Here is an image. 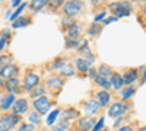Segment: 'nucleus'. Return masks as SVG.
<instances>
[{"mask_svg": "<svg viewBox=\"0 0 146 131\" xmlns=\"http://www.w3.org/2000/svg\"><path fill=\"white\" fill-rule=\"evenodd\" d=\"M5 44H6V38H2V39H0V51L3 50V47H5Z\"/></svg>", "mask_w": 146, "mask_h": 131, "instance_id": "e433bc0d", "label": "nucleus"}, {"mask_svg": "<svg viewBox=\"0 0 146 131\" xmlns=\"http://www.w3.org/2000/svg\"><path fill=\"white\" fill-rule=\"evenodd\" d=\"M95 124H96V122H95V120H94L92 117H85V118H80L79 128H80L82 131H89V130L94 128Z\"/></svg>", "mask_w": 146, "mask_h": 131, "instance_id": "0eeeda50", "label": "nucleus"}, {"mask_svg": "<svg viewBox=\"0 0 146 131\" xmlns=\"http://www.w3.org/2000/svg\"><path fill=\"white\" fill-rule=\"evenodd\" d=\"M42 95H44V89H42V88H40V86L34 88V89H32V92H31V96H32V98H36V99L41 98Z\"/></svg>", "mask_w": 146, "mask_h": 131, "instance_id": "4be33fe9", "label": "nucleus"}, {"mask_svg": "<svg viewBox=\"0 0 146 131\" xmlns=\"http://www.w3.org/2000/svg\"><path fill=\"white\" fill-rule=\"evenodd\" d=\"M62 73H63L64 76H72L73 73H75V70H73V67L67 66V67H63V71H62Z\"/></svg>", "mask_w": 146, "mask_h": 131, "instance_id": "7c9ffc66", "label": "nucleus"}, {"mask_svg": "<svg viewBox=\"0 0 146 131\" xmlns=\"http://www.w3.org/2000/svg\"><path fill=\"white\" fill-rule=\"evenodd\" d=\"M34 108L36 109V112L38 114H47V111L50 109V101H48L47 98H44V96H41V98H38V99H35V102H34Z\"/></svg>", "mask_w": 146, "mask_h": 131, "instance_id": "20e7f679", "label": "nucleus"}, {"mask_svg": "<svg viewBox=\"0 0 146 131\" xmlns=\"http://www.w3.org/2000/svg\"><path fill=\"white\" fill-rule=\"evenodd\" d=\"M82 9V3L79 0H70V2L64 3L63 6V10H64V15L67 16H76Z\"/></svg>", "mask_w": 146, "mask_h": 131, "instance_id": "7ed1b4c3", "label": "nucleus"}, {"mask_svg": "<svg viewBox=\"0 0 146 131\" xmlns=\"http://www.w3.org/2000/svg\"><path fill=\"white\" fill-rule=\"evenodd\" d=\"M95 82L98 83V85H101L102 88H105V89H108L110 86H111V82H108L107 77H102V76H96Z\"/></svg>", "mask_w": 146, "mask_h": 131, "instance_id": "aec40b11", "label": "nucleus"}, {"mask_svg": "<svg viewBox=\"0 0 146 131\" xmlns=\"http://www.w3.org/2000/svg\"><path fill=\"white\" fill-rule=\"evenodd\" d=\"M124 112H126V105H123V103H114V105H111V108L108 109V115L113 117V118L123 117Z\"/></svg>", "mask_w": 146, "mask_h": 131, "instance_id": "39448f33", "label": "nucleus"}, {"mask_svg": "<svg viewBox=\"0 0 146 131\" xmlns=\"http://www.w3.org/2000/svg\"><path fill=\"white\" fill-rule=\"evenodd\" d=\"M79 26L78 25H73L69 28V39H76L79 37Z\"/></svg>", "mask_w": 146, "mask_h": 131, "instance_id": "a211bd4d", "label": "nucleus"}, {"mask_svg": "<svg viewBox=\"0 0 146 131\" xmlns=\"http://www.w3.org/2000/svg\"><path fill=\"white\" fill-rule=\"evenodd\" d=\"M100 103L98 102H94V101H91V102H88V105H86V112H89V114H94L96 109L100 108Z\"/></svg>", "mask_w": 146, "mask_h": 131, "instance_id": "412c9836", "label": "nucleus"}, {"mask_svg": "<svg viewBox=\"0 0 146 131\" xmlns=\"http://www.w3.org/2000/svg\"><path fill=\"white\" fill-rule=\"evenodd\" d=\"M123 77H121L118 73H114L113 76H111V85H113V88L114 89H120L121 86H123Z\"/></svg>", "mask_w": 146, "mask_h": 131, "instance_id": "4468645a", "label": "nucleus"}, {"mask_svg": "<svg viewBox=\"0 0 146 131\" xmlns=\"http://www.w3.org/2000/svg\"><path fill=\"white\" fill-rule=\"evenodd\" d=\"M140 2H146V0H140Z\"/></svg>", "mask_w": 146, "mask_h": 131, "instance_id": "c03bdc74", "label": "nucleus"}, {"mask_svg": "<svg viewBox=\"0 0 146 131\" xmlns=\"http://www.w3.org/2000/svg\"><path fill=\"white\" fill-rule=\"evenodd\" d=\"M62 85H63V82L60 79H57V77H51L50 80H48V86L53 88V89H60Z\"/></svg>", "mask_w": 146, "mask_h": 131, "instance_id": "6ab92c4d", "label": "nucleus"}, {"mask_svg": "<svg viewBox=\"0 0 146 131\" xmlns=\"http://www.w3.org/2000/svg\"><path fill=\"white\" fill-rule=\"evenodd\" d=\"M29 121L34 122V124H38V122H40V117H38V114L31 112V114H29Z\"/></svg>", "mask_w": 146, "mask_h": 131, "instance_id": "c756f323", "label": "nucleus"}, {"mask_svg": "<svg viewBox=\"0 0 146 131\" xmlns=\"http://www.w3.org/2000/svg\"><path fill=\"white\" fill-rule=\"evenodd\" d=\"M118 131H133V130H131V127H121Z\"/></svg>", "mask_w": 146, "mask_h": 131, "instance_id": "ea45409f", "label": "nucleus"}, {"mask_svg": "<svg viewBox=\"0 0 146 131\" xmlns=\"http://www.w3.org/2000/svg\"><path fill=\"white\" fill-rule=\"evenodd\" d=\"M48 5V0H32V3H31V9L32 10H41L44 6Z\"/></svg>", "mask_w": 146, "mask_h": 131, "instance_id": "dca6fc26", "label": "nucleus"}, {"mask_svg": "<svg viewBox=\"0 0 146 131\" xmlns=\"http://www.w3.org/2000/svg\"><path fill=\"white\" fill-rule=\"evenodd\" d=\"M19 131H35V128H34L32 124H23V125L19 128Z\"/></svg>", "mask_w": 146, "mask_h": 131, "instance_id": "2f4dec72", "label": "nucleus"}, {"mask_svg": "<svg viewBox=\"0 0 146 131\" xmlns=\"http://www.w3.org/2000/svg\"><path fill=\"white\" fill-rule=\"evenodd\" d=\"M98 71H100V76H102V77H108V76H113V74H111V70H110V68H108L107 66H101Z\"/></svg>", "mask_w": 146, "mask_h": 131, "instance_id": "b1692460", "label": "nucleus"}, {"mask_svg": "<svg viewBox=\"0 0 146 131\" xmlns=\"http://www.w3.org/2000/svg\"><path fill=\"white\" fill-rule=\"evenodd\" d=\"M22 2V0H12V6H13V7H16L19 3Z\"/></svg>", "mask_w": 146, "mask_h": 131, "instance_id": "4c0bfd02", "label": "nucleus"}, {"mask_svg": "<svg viewBox=\"0 0 146 131\" xmlns=\"http://www.w3.org/2000/svg\"><path fill=\"white\" fill-rule=\"evenodd\" d=\"M28 109V102L25 99H19L18 102L13 103V111L15 114H22V112H25Z\"/></svg>", "mask_w": 146, "mask_h": 131, "instance_id": "1a4fd4ad", "label": "nucleus"}, {"mask_svg": "<svg viewBox=\"0 0 146 131\" xmlns=\"http://www.w3.org/2000/svg\"><path fill=\"white\" fill-rule=\"evenodd\" d=\"M23 9H25V5H22L21 7H18V10H16L15 13L10 16V19H12V20H16V19H18V16H19V15L22 13V10H23Z\"/></svg>", "mask_w": 146, "mask_h": 131, "instance_id": "c85d7f7f", "label": "nucleus"}, {"mask_svg": "<svg viewBox=\"0 0 146 131\" xmlns=\"http://www.w3.org/2000/svg\"><path fill=\"white\" fill-rule=\"evenodd\" d=\"M110 10H113L115 13V18H120V16H127L131 10V6L129 2H121V3H113L110 6Z\"/></svg>", "mask_w": 146, "mask_h": 131, "instance_id": "f257e3e1", "label": "nucleus"}, {"mask_svg": "<svg viewBox=\"0 0 146 131\" xmlns=\"http://www.w3.org/2000/svg\"><path fill=\"white\" fill-rule=\"evenodd\" d=\"M145 79H146V70H145Z\"/></svg>", "mask_w": 146, "mask_h": 131, "instance_id": "37998d69", "label": "nucleus"}, {"mask_svg": "<svg viewBox=\"0 0 146 131\" xmlns=\"http://www.w3.org/2000/svg\"><path fill=\"white\" fill-rule=\"evenodd\" d=\"M29 23V18H18L16 20H13V28H22L27 26Z\"/></svg>", "mask_w": 146, "mask_h": 131, "instance_id": "f3484780", "label": "nucleus"}, {"mask_svg": "<svg viewBox=\"0 0 146 131\" xmlns=\"http://www.w3.org/2000/svg\"><path fill=\"white\" fill-rule=\"evenodd\" d=\"M64 63H66V60H64V58H58L57 61H54V64H53V68H63V67H64Z\"/></svg>", "mask_w": 146, "mask_h": 131, "instance_id": "cd10ccee", "label": "nucleus"}, {"mask_svg": "<svg viewBox=\"0 0 146 131\" xmlns=\"http://www.w3.org/2000/svg\"><path fill=\"white\" fill-rule=\"evenodd\" d=\"M104 127V118H101V120L98 121V122H96L95 125H94V128H92V131H100L101 128Z\"/></svg>", "mask_w": 146, "mask_h": 131, "instance_id": "473e14b6", "label": "nucleus"}, {"mask_svg": "<svg viewBox=\"0 0 146 131\" xmlns=\"http://www.w3.org/2000/svg\"><path fill=\"white\" fill-rule=\"evenodd\" d=\"M66 44H67V45H66L67 48H73V47H76V45H78V41H76V39H69V38H67Z\"/></svg>", "mask_w": 146, "mask_h": 131, "instance_id": "72a5a7b5", "label": "nucleus"}, {"mask_svg": "<svg viewBox=\"0 0 146 131\" xmlns=\"http://www.w3.org/2000/svg\"><path fill=\"white\" fill-rule=\"evenodd\" d=\"M100 32H101V26L98 23H92V26L89 28V34L91 35H98Z\"/></svg>", "mask_w": 146, "mask_h": 131, "instance_id": "bb28decb", "label": "nucleus"}, {"mask_svg": "<svg viewBox=\"0 0 146 131\" xmlns=\"http://www.w3.org/2000/svg\"><path fill=\"white\" fill-rule=\"evenodd\" d=\"M15 103V98H13V93H9L7 96H5L2 99V108L3 109H9L12 105Z\"/></svg>", "mask_w": 146, "mask_h": 131, "instance_id": "ddd939ff", "label": "nucleus"}, {"mask_svg": "<svg viewBox=\"0 0 146 131\" xmlns=\"http://www.w3.org/2000/svg\"><path fill=\"white\" fill-rule=\"evenodd\" d=\"M96 99H98V103H100L101 106H105V105L110 102V93L105 92V90L98 92V93H96Z\"/></svg>", "mask_w": 146, "mask_h": 131, "instance_id": "f8f14e48", "label": "nucleus"}, {"mask_svg": "<svg viewBox=\"0 0 146 131\" xmlns=\"http://www.w3.org/2000/svg\"><path fill=\"white\" fill-rule=\"evenodd\" d=\"M133 93H135V88H127V89H124L123 92H121V96H123V99H127Z\"/></svg>", "mask_w": 146, "mask_h": 131, "instance_id": "a878e982", "label": "nucleus"}, {"mask_svg": "<svg viewBox=\"0 0 146 131\" xmlns=\"http://www.w3.org/2000/svg\"><path fill=\"white\" fill-rule=\"evenodd\" d=\"M115 19H117V18H108V19L104 20V23H111V22H114Z\"/></svg>", "mask_w": 146, "mask_h": 131, "instance_id": "58836bf2", "label": "nucleus"}, {"mask_svg": "<svg viewBox=\"0 0 146 131\" xmlns=\"http://www.w3.org/2000/svg\"><path fill=\"white\" fill-rule=\"evenodd\" d=\"M104 16H105V13H104V12H102V13H100L98 16H95V22H100V20H101Z\"/></svg>", "mask_w": 146, "mask_h": 131, "instance_id": "f704fd0d", "label": "nucleus"}, {"mask_svg": "<svg viewBox=\"0 0 146 131\" xmlns=\"http://www.w3.org/2000/svg\"><path fill=\"white\" fill-rule=\"evenodd\" d=\"M139 131H146V128H140V130H139Z\"/></svg>", "mask_w": 146, "mask_h": 131, "instance_id": "79ce46f5", "label": "nucleus"}, {"mask_svg": "<svg viewBox=\"0 0 146 131\" xmlns=\"http://www.w3.org/2000/svg\"><path fill=\"white\" fill-rule=\"evenodd\" d=\"M16 73H18V67L13 66V64L3 66L2 70H0V76H2V77H9V79H12Z\"/></svg>", "mask_w": 146, "mask_h": 131, "instance_id": "6e6552de", "label": "nucleus"}, {"mask_svg": "<svg viewBox=\"0 0 146 131\" xmlns=\"http://www.w3.org/2000/svg\"><path fill=\"white\" fill-rule=\"evenodd\" d=\"M60 112H58V109H54L50 115H48V118H47V124L48 125H53V122L57 120V115H58Z\"/></svg>", "mask_w": 146, "mask_h": 131, "instance_id": "5701e85b", "label": "nucleus"}, {"mask_svg": "<svg viewBox=\"0 0 146 131\" xmlns=\"http://www.w3.org/2000/svg\"><path fill=\"white\" fill-rule=\"evenodd\" d=\"M145 12H146V7H145Z\"/></svg>", "mask_w": 146, "mask_h": 131, "instance_id": "a18cd8bd", "label": "nucleus"}, {"mask_svg": "<svg viewBox=\"0 0 146 131\" xmlns=\"http://www.w3.org/2000/svg\"><path fill=\"white\" fill-rule=\"evenodd\" d=\"M76 68L80 71V73H86V71L89 70V63L85 61L83 58H78L76 60Z\"/></svg>", "mask_w": 146, "mask_h": 131, "instance_id": "2eb2a0df", "label": "nucleus"}, {"mask_svg": "<svg viewBox=\"0 0 146 131\" xmlns=\"http://www.w3.org/2000/svg\"><path fill=\"white\" fill-rule=\"evenodd\" d=\"M40 82V77L34 74V73H29L25 79V85H23V88H25L27 90H32L34 88H36V85H38Z\"/></svg>", "mask_w": 146, "mask_h": 131, "instance_id": "423d86ee", "label": "nucleus"}, {"mask_svg": "<svg viewBox=\"0 0 146 131\" xmlns=\"http://www.w3.org/2000/svg\"><path fill=\"white\" fill-rule=\"evenodd\" d=\"M6 89L9 92H12V93H16L19 90V82H18V79L12 77V79L6 80Z\"/></svg>", "mask_w": 146, "mask_h": 131, "instance_id": "9d476101", "label": "nucleus"}, {"mask_svg": "<svg viewBox=\"0 0 146 131\" xmlns=\"http://www.w3.org/2000/svg\"><path fill=\"white\" fill-rule=\"evenodd\" d=\"M56 130H57V131H63V130H66V124H60V125H57Z\"/></svg>", "mask_w": 146, "mask_h": 131, "instance_id": "c9c22d12", "label": "nucleus"}, {"mask_svg": "<svg viewBox=\"0 0 146 131\" xmlns=\"http://www.w3.org/2000/svg\"><path fill=\"white\" fill-rule=\"evenodd\" d=\"M136 79H137V71L136 70H127L123 76V82L126 85H130V83H133Z\"/></svg>", "mask_w": 146, "mask_h": 131, "instance_id": "9b49d317", "label": "nucleus"}, {"mask_svg": "<svg viewBox=\"0 0 146 131\" xmlns=\"http://www.w3.org/2000/svg\"><path fill=\"white\" fill-rule=\"evenodd\" d=\"M7 61H9V57H2V60H0V63H2V64H5Z\"/></svg>", "mask_w": 146, "mask_h": 131, "instance_id": "a19ab883", "label": "nucleus"}, {"mask_svg": "<svg viewBox=\"0 0 146 131\" xmlns=\"http://www.w3.org/2000/svg\"><path fill=\"white\" fill-rule=\"evenodd\" d=\"M63 3H64V0H50V2H48V6L51 7V10H54V9L60 7Z\"/></svg>", "mask_w": 146, "mask_h": 131, "instance_id": "393cba45", "label": "nucleus"}, {"mask_svg": "<svg viewBox=\"0 0 146 131\" xmlns=\"http://www.w3.org/2000/svg\"><path fill=\"white\" fill-rule=\"evenodd\" d=\"M19 120H21V115H18V114L6 115L5 118L0 120V131H9L15 124H18Z\"/></svg>", "mask_w": 146, "mask_h": 131, "instance_id": "f03ea898", "label": "nucleus"}]
</instances>
